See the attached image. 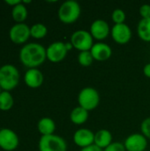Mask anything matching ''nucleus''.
<instances>
[{
	"mask_svg": "<svg viewBox=\"0 0 150 151\" xmlns=\"http://www.w3.org/2000/svg\"><path fill=\"white\" fill-rule=\"evenodd\" d=\"M19 58L21 63L29 69L36 68L46 60V49L40 43H27L19 51Z\"/></svg>",
	"mask_w": 150,
	"mask_h": 151,
	"instance_id": "f257e3e1",
	"label": "nucleus"
},
{
	"mask_svg": "<svg viewBox=\"0 0 150 151\" xmlns=\"http://www.w3.org/2000/svg\"><path fill=\"white\" fill-rule=\"evenodd\" d=\"M80 4L74 0H67L59 6L57 16L62 23L69 25L75 23L80 17Z\"/></svg>",
	"mask_w": 150,
	"mask_h": 151,
	"instance_id": "f03ea898",
	"label": "nucleus"
},
{
	"mask_svg": "<svg viewBox=\"0 0 150 151\" xmlns=\"http://www.w3.org/2000/svg\"><path fill=\"white\" fill-rule=\"evenodd\" d=\"M19 81V73L18 69L10 64L0 67V88L4 91L13 89Z\"/></svg>",
	"mask_w": 150,
	"mask_h": 151,
	"instance_id": "7ed1b4c3",
	"label": "nucleus"
},
{
	"mask_svg": "<svg viewBox=\"0 0 150 151\" xmlns=\"http://www.w3.org/2000/svg\"><path fill=\"white\" fill-rule=\"evenodd\" d=\"M79 106L84 108L88 111L96 109L100 104V94L99 92L92 88L86 87L82 88L78 95Z\"/></svg>",
	"mask_w": 150,
	"mask_h": 151,
	"instance_id": "20e7f679",
	"label": "nucleus"
},
{
	"mask_svg": "<svg viewBox=\"0 0 150 151\" xmlns=\"http://www.w3.org/2000/svg\"><path fill=\"white\" fill-rule=\"evenodd\" d=\"M39 151H66L67 143L64 138L57 134L42 135L38 144Z\"/></svg>",
	"mask_w": 150,
	"mask_h": 151,
	"instance_id": "39448f33",
	"label": "nucleus"
},
{
	"mask_svg": "<svg viewBox=\"0 0 150 151\" xmlns=\"http://www.w3.org/2000/svg\"><path fill=\"white\" fill-rule=\"evenodd\" d=\"M73 49L80 51L90 50L94 45V38L92 37L89 31L83 29L77 30L73 32L71 35L70 40Z\"/></svg>",
	"mask_w": 150,
	"mask_h": 151,
	"instance_id": "423d86ee",
	"label": "nucleus"
},
{
	"mask_svg": "<svg viewBox=\"0 0 150 151\" xmlns=\"http://www.w3.org/2000/svg\"><path fill=\"white\" fill-rule=\"evenodd\" d=\"M111 35L116 43L125 45L132 39L133 32L131 27L126 23L116 24L111 28Z\"/></svg>",
	"mask_w": 150,
	"mask_h": 151,
	"instance_id": "0eeeda50",
	"label": "nucleus"
},
{
	"mask_svg": "<svg viewBox=\"0 0 150 151\" xmlns=\"http://www.w3.org/2000/svg\"><path fill=\"white\" fill-rule=\"evenodd\" d=\"M67 53L68 50L66 49L65 42L60 41L52 42L46 49L47 59L52 63H58L63 61L65 58Z\"/></svg>",
	"mask_w": 150,
	"mask_h": 151,
	"instance_id": "6e6552de",
	"label": "nucleus"
},
{
	"mask_svg": "<svg viewBox=\"0 0 150 151\" xmlns=\"http://www.w3.org/2000/svg\"><path fill=\"white\" fill-rule=\"evenodd\" d=\"M148 139L141 133L130 134L124 142L126 151H145L148 148Z\"/></svg>",
	"mask_w": 150,
	"mask_h": 151,
	"instance_id": "1a4fd4ad",
	"label": "nucleus"
},
{
	"mask_svg": "<svg viewBox=\"0 0 150 151\" xmlns=\"http://www.w3.org/2000/svg\"><path fill=\"white\" fill-rule=\"evenodd\" d=\"M9 36L14 43H24L31 36L30 27L25 23H17L11 27L9 31Z\"/></svg>",
	"mask_w": 150,
	"mask_h": 151,
	"instance_id": "9d476101",
	"label": "nucleus"
},
{
	"mask_svg": "<svg viewBox=\"0 0 150 151\" xmlns=\"http://www.w3.org/2000/svg\"><path fill=\"white\" fill-rule=\"evenodd\" d=\"M89 33L92 37L97 41H103L111 34V28L107 21L102 19H95L90 25Z\"/></svg>",
	"mask_w": 150,
	"mask_h": 151,
	"instance_id": "9b49d317",
	"label": "nucleus"
},
{
	"mask_svg": "<svg viewBox=\"0 0 150 151\" xmlns=\"http://www.w3.org/2000/svg\"><path fill=\"white\" fill-rule=\"evenodd\" d=\"M72 140L75 145L83 149L94 144L95 133L88 128H79L74 132Z\"/></svg>",
	"mask_w": 150,
	"mask_h": 151,
	"instance_id": "f8f14e48",
	"label": "nucleus"
},
{
	"mask_svg": "<svg viewBox=\"0 0 150 151\" xmlns=\"http://www.w3.org/2000/svg\"><path fill=\"white\" fill-rule=\"evenodd\" d=\"M19 145L18 135L9 128L0 130V148L4 150H14Z\"/></svg>",
	"mask_w": 150,
	"mask_h": 151,
	"instance_id": "ddd939ff",
	"label": "nucleus"
},
{
	"mask_svg": "<svg viewBox=\"0 0 150 151\" xmlns=\"http://www.w3.org/2000/svg\"><path fill=\"white\" fill-rule=\"evenodd\" d=\"M90 52L94 58V60L103 62L111 58L112 56L111 47L105 42H95L90 50Z\"/></svg>",
	"mask_w": 150,
	"mask_h": 151,
	"instance_id": "4468645a",
	"label": "nucleus"
},
{
	"mask_svg": "<svg viewBox=\"0 0 150 151\" xmlns=\"http://www.w3.org/2000/svg\"><path fill=\"white\" fill-rule=\"evenodd\" d=\"M43 74L37 68L28 69L24 76V81L26 84L31 88H37L41 87L43 83Z\"/></svg>",
	"mask_w": 150,
	"mask_h": 151,
	"instance_id": "2eb2a0df",
	"label": "nucleus"
},
{
	"mask_svg": "<svg viewBox=\"0 0 150 151\" xmlns=\"http://www.w3.org/2000/svg\"><path fill=\"white\" fill-rule=\"evenodd\" d=\"M111 142H113L112 134L107 129H100L95 133V142L94 144L102 150L107 148Z\"/></svg>",
	"mask_w": 150,
	"mask_h": 151,
	"instance_id": "dca6fc26",
	"label": "nucleus"
},
{
	"mask_svg": "<svg viewBox=\"0 0 150 151\" xmlns=\"http://www.w3.org/2000/svg\"><path fill=\"white\" fill-rule=\"evenodd\" d=\"M88 111L80 106H77L70 112V120L76 126H81L85 124L88 119Z\"/></svg>",
	"mask_w": 150,
	"mask_h": 151,
	"instance_id": "f3484780",
	"label": "nucleus"
},
{
	"mask_svg": "<svg viewBox=\"0 0 150 151\" xmlns=\"http://www.w3.org/2000/svg\"><path fill=\"white\" fill-rule=\"evenodd\" d=\"M37 128L40 134L42 135H50L54 134L56 130V124L55 121L48 117L42 118L37 124Z\"/></svg>",
	"mask_w": 150,
	"mask_h": 151,
	"instance_id": "a211bd4d",
	"label": "nucleus"
},
{
	"mask_svg": "<svg viewBox=\"0 0 150 151\" xmlns=\"http://www.w3.org/2000/svg\"><path fill=\"white\" fill-rule=\"evenodd\" d=\"M137 35L141 40L150 42V18L141 19L137 26Z\"/></svg>",
	"mask_w": 150,
	"mask_h": 151,
	"instance_id": "6ab92c4d",
	"label": "nucleus"
},
{
	"mask_svg": "<svg viewBox=\"0 0 150 151\" xmlns=\"http://www.w3.org/2000/svg\"><path fill=\"white\" fill-rule=\"evenodd\" d=\"M11 16L17 23H23V21L27 17V7L22 4H19L12 7L11 10Z\"/></svg>",
	"mask_w": 150,
	"mask_h": 151,
	"instance_id": "aec40b11",
	"label": "nucleus"
},
{
	"mask_svg": "<svg viewBox=\"0 0 150 151\" xmlns=\"http://www.w3.org/2000/svg\"><path fill=\"white\" fill-rule=\"evenodd\" d=\"M13 105V97L9 91H3L0 94V110L8 111Z\"/></svg>",
	"mask_w": 150,
	"mask_h": 151,
	"instance_id": "412c9836",
	"label": "nucleus"
},
{
	"mask_svg": "<svg viewBox=\"0 0 150 151\" xmlns=\"http://www.w3.org/2000/svg\"><path fill=\"white\" fill-rule=\"evenodd\" d=\"M48 33V28L45 25L42 23H36L30 27V35L35 39H42L46 36Z\"/></svg>",
	"mask_w": 150,
	"mask_h": 151,
	"instance_id": "4be33fe9",
	"label": "nucleus"
},
{
	"mask_svg": "<svg viewBox=\"0 0 150 151\" xmlns=\"http://www.w3.org/2000/svg\"><path fill=\"white\" fill-rule=\"evenodd\" d=\"M78 62L83 67L90 66L94 62V58H93L90 50L80 51L78 55Z\"/></svg>",
	"mask_w": 150,
	"mask_h": 151,
	"instance_id": "5701e85b",
	"label": "nucleus"
},
{
	"mask_svg": "<svg viewBox=\"0 0 150 151\" xmlns=\"http://www.w3.org/2000/svg\"><path fill=\"white\" fill-rule=\"evenodd\" d=\"M111 19L114 22V25L123 24L126 19V12L121 9H115L111 13Z\"/></svg>",
	"mask_w": 150,
	"mask_h": 151,
	"instance_id": "b1692460",
	"label": "nucleus"
},
{
	"mask_svg": "<svg viewBox=\"0 0 150 151\" xmlns=\"http://www.w3.org/2000/svg\"><path fill=\"white\" fill-rule=\"evenodd\" d=\"M141 132L148 140H150V117L142 120L141 124Z\"/></svg>",
	"mask_w": 150,
	"mask_h": 151,
	"instance_id": "393cba45",
	"label": "nucleus"
},
{
	"mask_svg": "<svg viewBox=\"0 0 150 151\" xmlns=\"http://www.w3.org/2000/svg\"><path fill=\"white\" fill-rule=\"evenodd\" d=\"M103 151H126L124 143L119 142H111L107 148H105Z\"/></svg>",
	"mask_w": 150,
	"mask_h": 151,
	"instance_id": "a878e982",
	"label": "nucleus"
},
{
	"mask_svg": "<svg viewBox=\"0 0 150 151\" xmlns=\"http://www.w3.org/2000/svg\"><path fill=\"white\" fill-rule=\"evenodd\" d=\"M139 13L141 19H149L150 18V4H144L140 7Z\"/></svg>",
	"mask_w": 150,
	"mask_h": 151,
	"instance_id": "bb28decb",
	"label": "nucleus"
},
{
	"mask_svg": "<svg viewBox=\"0 0 150 151\" xmlns=\"http://www.w3.org/2000/svg\"><path fill=\"white\" fill-rule=\"evenodd\" d=\"M80 151H103V150H102V149H100L99 147H97L96 145L93 144V145H90V146H88V147L80 149Z\"/></svg>",
	"mask_w": 150,
	"mask_h": 151,
	"instance_id": "cd10ccee",
	"label": "nucleus"
},
{
	"mask_svg": "<svg viewBox=\"0 0 150 151\" xmlns=\"http://www.w3.org/2000/svg\"><path fill=\"white\" fill-rule=\"evenodd\" d=\"M143 73L147 78L150 79V63L145 65V66L143 67Z\"/></svg>",
	"mask_w": 150,
	"mask_h": 151,
	"instance_id": "c85d7f7f",
	"label": "nucleus"
},
{
	"mask_svg": "<svg viewBox=\"0 0 150 151\" xmlns=\"http://www.w3.org/2000/svg\"><path fill=\"white\" fill-rule=\"evenodd\" d=\"M5 3L8 4H10V5L15 6V5H17L19 4H20L21 1L20 0H5Z\"/></svg>",
	"mask_w": 150,
	"mask_h": 151,
	"instance_id": "c756f323",
	"label": "nucleus"
},
{
	"mask_svg": "<svg viewBox=\"0 0 150 151\" xmlns=\"http://www.w3.org/2000/svg\"><path fill=\"white\" fill-rule=\"evenodd\" d=\"M65 46H66V49H67V50H68V51H69V50H71L72 49H73V47H72V45L71 42H65Z\"/></svg>",
	"mask_w": 150,
	"mask_h": 151,
	"instance_id": "7c9ffc66",
	"label": "nucleus"
},
{
	"mask_svg": "<svg viewBox=\"0 0 150 151\" xmlns=\"http://www.w3.org/2000/svg\"><path fill=\"white\" fill-rule=\"evenodd\" d=\"M23 3H24V4H29V3H31V1H30V0H24Z\"/></svg>",
	"mask_w": 150,
	"mask_h": 151,
	"instance_id": "2f4dec72",
	"label": "nucleus"
},
{
	"mask_svg": "<svg viewBox=\"0 0 150 151\" xmlns=\"http://www.w3.org/2000/svg\"><path fill=\"white\" fill-rule=\"evenodd\" d=\"M0 94H1V88H0Z\"/></svg>",
	"mask_w": 150,
	"mask_h": 151,
	"instance_id": "473e14b6",
	"label": "nucleus"
}]
</instances>
